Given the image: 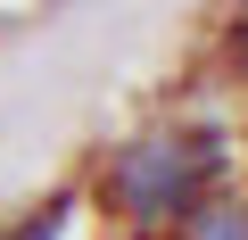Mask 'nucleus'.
Listing matches in <instances>:
<instances>
[{"label": "nucleus", "instance_id": "f257e3e1", "mask_svg": "<svg viewBox=\"0 0 248 240\" xmlns=\"http://www.w3.org/2000/svg\"><path fill=\"white\" fill-rule=\"evenodd\" d=\"M223 174H232L223 125H149V133H133L124 149H108L99 207L133 240H166L207 191H223Z\"/></svg>", "mask_w": 248, "mask_h": 240}, {"label": "nucleus", "instance_id": "f03ea898", "mask_svg": "<svg viewBox=\"0 0 248 240\" xmlns=\"http://www.w3.org/2000/svg\"><path fill=\"white\" fill-rule=\"evenodd\" d=\"M166 240H248V199H240V191H207Z\"/></svg>", "mask_w": 248, "mask_h": 240}, {"label": "nucleus", "instance_id": "7ed1b4c3", "mask_svg": "<svg viewBox=\"0 0 248 240\" xmlns=\"http://www.w3.org/2000/svg\"><path fill=\"white\" fill-rule=\"evenodd\" d=\"M66 224H75V191H58V199H42L25 224H9L0 240H66Z\"/></svg>", "mask_w": 248, "mask_h": 240}, {"label": "nucleus", "instance_id": "20e7f679", "mask_svg": "<svg viewBox=\"0 0 248 240\" xmlns=\"http://www.w3.org/2000/svg\"><path fill=\"white\" fill-rule=\"evenodd\" d=\"M223 58H232V66H240V75H248V17H240V25H232V33H223Z\"/></svg>", "mask_w": 248, "mask_h": 240}]
</instances>
